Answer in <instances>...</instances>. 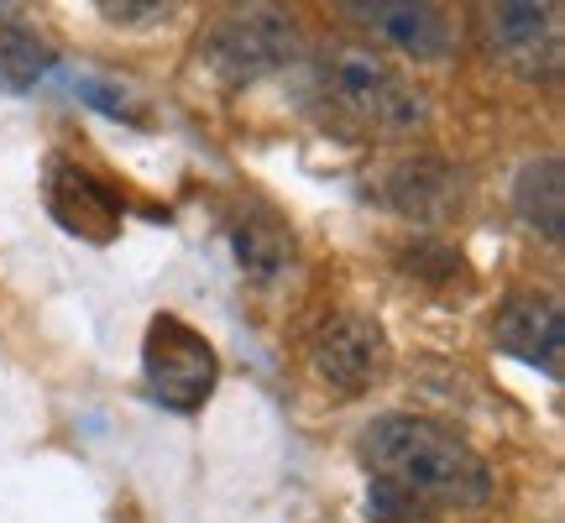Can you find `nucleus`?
I'll list each match as a JSON object with an SVG mask.
<instances>
[{"mask_svg": "<svg viewBox=\"0 0 565 523\" xmlns=\"http://www.w3.org/2000/svg\"><path fill=\"white\" fill-rule=\"evenodd\" d=\"M303 100L341 137H408L424 126V95L366 47H330L303 68Z\"/></svg>", "mask_w": 565, "mask_h": 523, "instance_id": "obj_1", "label": "nucleus"}, {"mask_svg": "<svg viewBox=\"0 0 565 523\" xmlns=\"http://www.w3.org/2000/svg\"><path fill=\"white\" fill-rule=\"evenodd\" d=\"M366 466L383 482L404 487L414 498H435V503H482L492 492V471L471 445L419 414H383L366 424L362 440Z\"/></svg>", "mask_w": 565, "mask_h": 523, "instance_id": "obj_2", "label": "nucleus"}, {"mask_svg": "<svg viewBox=\"0 0 565 523\" xmlns=\"http://www.w3.org/2000/svg\"><path fill=\"white\" fill-rule=\"evenodd\" d=\"M141 372H147V393L173 408V414H194L204 398L215 393V345L204 341L194 324H183L179 314H158L147 324V345H141Z\"/></svg>", "mask_w": 565, "mask_h": 523, "instance_id": "obj_3", "label": "nucleus"}, {"mask_svg": "<svg viewBox=\"0 0 565 523\" xmlns=\"http://www.w3.org/2000/svg\"><path fill=\"white\" fill-rule=\"evenodd\" d=\"M204 58L231 84L263 79V74H273V68L294 58V26L278 11H236V17H225L210 32Z\"/></svg>", "mask_w": 565, "mask_h": 523, "instance_id": "obj_4", "label": "nucleus"}, {"mask_svg": "<svg viewBox=\"0 0 565 523\" xmlns=\"http://www.w3.org/2000/svg\"><path fill=\"white\" fill-rule=\"evenodd\" d=\"M42 200L53 210V221L79 236V242H116L126 221V204L121 194L100 183L95 173H84L79 162L53 158L47 162V179H42Z\"/></svg>", "mask_w": 565, "mask_h": 523, "instance_id": "obj_5", "label": "nucleus"}, {"mask_svg": "<svg viewBox=\"0 0 565 523\" xmlns=\"http://www.w3.org/2000/svg\"><path fill=\"white\" fill-rule=\"evenodd\" d=\"M482 26H487V47L519 68V74H555L561 68V53H565V21H561V6H487L482 11Z\"/></svg>", "mask_w": 565, "mask_h": 523, "instance_id": "obj_6", "label": "nucleus"}, {"mask_svg": "<svg viewBox=\"0 0 565 523\" xmlns=\"http://www.w3.org/2000/svg\"><path fill=\"white\" fill-rule=\"evenodd\" d=\"M315 372L335 393H362L377 372H383V356H387V341H383V324L356 314V309H341L315 330Z\"/></svg>", "mask_w": 565, "mask_h": 523, "instance_id": "obj_7", "label": "nucleus"}, {"mask_svg": "<svg viewBox=\"0 0 565 523\" xmlns=\"http://www.w3.org/2000/svg\"><path fill=\"white\" fill-rule=\"evenodd\" d=\"M492 335L503 345L513 362L534 366L545 377H561V345H565V320H561V303L540 299V293H513L498 309V324Z\"/></svg>", "mask_w": 565, "mask_h": 523, "instance_id": "obj_8", "label": "nucleus"}, {"mask_svg": "<svg viewBox=\"0 0 565 523\" xmlns=\"http://www.w3.org/2000/svg\"><path fill=\"white\" fill-rule=\"evenodd\" d=\"M351 21H362L372 32H383L387 42H398L408 58H424L435 63L450 53V42H456V26L445 17L440 6H429V0H351L341 6Z\"/></svg>", "mask_w": 565, "mask_h": 523, "instance_id": "obj_9", "label": "nucleus"}, {"mask_svg": "<svg viewBox=\"0 0 565 523\" xmlns=\"http://www.w3.org/2000/svg\"><path fill=\"white\" fill-rule=\"evenodd\" d=\"M383 200L408 221H435L456 200V173L435 158H404L383 173Z\"/></svg>", "mask_w": 565, "mask_h": 523, "instance_id": "obj_10", "label": "nucleus"}, {"mask_svg": "<svg viewBox=\"0 0 565 523\" xmlns=\"http://www.w3.org/2000/svg\"><path fill=\"white\" fill-rule=\"evenodd\" d=\"M513 200H519V215H524L540 236H550V242L565 236V168H561V158L529 162L524 173H519Z\"/></svg>", "mask_w": 565, "mask_h": 523, "instance_id": "obj_11", "label": "nucleus"}, {"mask_svg": "<svg viewBox=\"0 0 565 523\" xmlns=\"http://www.w3.org/2000/svg\"><path fill=\"white\" fill-rule=\"evenodd\" d=\"M53 68V47L17 17L0 6V84L6 89H32Z\"/></svg>", "mask_w": 565, "mask_h": 523, "instance_id": "obj_12", "label": "nucleus"}, {"mask_svg": "<svg viewBox=\"0 0 565 523\" xmlns=\"http://www.w3.org/2000/svg\"><path fill=\"white\" fill-rule=\"evenodd\" d=\"M288 252H294V242L282 236L273 221H246L236 225V257H242L246 273H257V278H273L282 262H288Z\"/></svg>", "mask_w": 565, "mask_h": 523, "instance_id": "obj_13", "label": "nucleus"}, {"mask_svg": "<svg viewBox=\"0 0 565 523\" xmlns=\"http://www.w3.org/2000/svg\"><path fill=\"white\" fill-rule=\"evenodd\" d=\"M366 513H372V523H435L429 519V508H424L414 492L383 482V477H377L372 492H366Z\"/></svg>", "mask_w": 565, "mask_h": 523, "instance_id": "obj_14", "label": "nucleus"}, {"mask_svg": "<svg viewBox=\"0 0 565 523\" xmlns=\"http://www.w3.org/2000/svg\"><path fill=\"white\" fill-rule=\"evenodd\" d=\"M68 89H79L89 95V105H100L105 116H121V121H137V110L121 100V89H110V84H95L89 74H68Z\"/></svg>", "mask_w": 565, "mask_h": 523, "instance_id": "obj_15", "label": "nucleus"}, {"mask_svg": "<svg viewBox=\"0 0 565 523\" xmlns=\"http://www.w3.org/2000/svg\"><path fill=\"white\" fill-rule=\"evenodd\" d=\"M110 21H147V17H162V6H100Z\"/></svg>", "mask_w": 565, "mask_h": 523, "instance_id": "obj_16", "label": "nucleus"}]
</instances>
